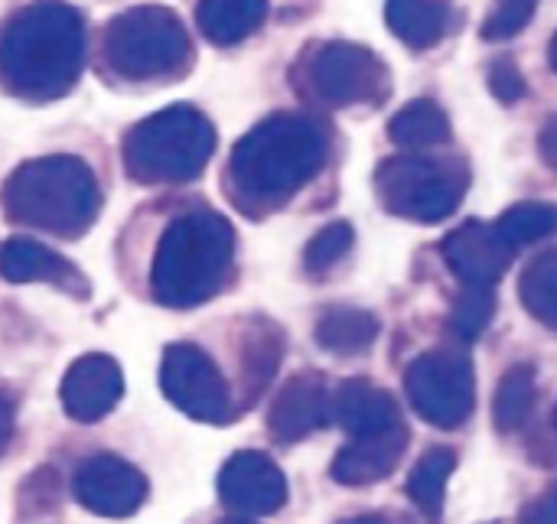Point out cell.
Returning a JSON list of instances; mask_svg holds the SVG:
<instances>
[{
  "instance_id": "6da1fadb",
  "label": "cell",
  "mask_w": 557,
  "mask_h": 524,
  "mask_svg": "<svg viewBox=\"0 0 557 524\" xmlns=\"http://www.w3.org/2000/svg\"><path fill=\"white\" fill-rule=\"evenodd\" d=\"M85 65V20L62 0L20 10L0 33V82L10 95L42 104L69 95Z\"/></svg>"
},
{
  "instance_id": "7a4b0ae2",
  "label": "cell",
  "mask_w": 557,
  "mask_h": 524,
  "mask_svg": "<svg viewBox=\"0 0 557 524\" xmlns=\"http://www.w3.org/2000/svg\"><path fill=\"white\" fill-rule=\"evenodd\" d=\"M326 163V134L307 114H271L232 150L228 192L248 209H277L294 199Z\"/></svg>"
},
{
  "instance_id": "3957f363",
  "label": "cell",
  "mask_w": 557,
  "mask_h": 524,
  "mask_svg": "<svg viewBox=\"0 0 557 524\" xmlns=\"http://www.w3.org/2000/svg\"><path fill=\"white\" fill-rule=\"evenodd\" d=\"M235 261V232L215 209H193L173 219L157 245L150 294L160 307L193 310L212 300Z\"/></svg>"
},
{
  "instance_id": "277c9868",
  "label": "cell",
  "mask_w": 557,
  "mask_h": 524,
  "mask_svg": "<svg viewBox=\"0 0 557 524\" xmlns=\"http://www.w3.org/2000/svg\"><path fill=\"white\" fill-rule=\"evenodd\" d=\"M0 205L13 225L78 238L95 225L101 192L85 160L55 153L20 163L3 183Z\"/></svg>"
},
{
  "instance_id": "5b68a950",
  "label": "cell",
  "mask_w": 557,
  "mask_h": 524,
  "mask_svg": "<svg viewBox=\"0 0 557 524\" xmlns=\"http://www.w3.org/2000/svg\"><path fill=\"white\" fill-rule=\"evenodd\" d=\"M124 170L134 183H193L215 150L212 121L193 104H170L134 124L121 144Z\"/></svg>"
},
{
  "instance_id": "8992f818",
  "label": "cell",
  "mask_w": 557,
  "mask_h": 524,
  "mask_svg": "<svg viewBox=\"0 0 557 524\" xmlns=\"http://www.w3.org/2000/svg\"><path fill=\"white\" fill-rule=\"evenodd\" d=\"M189 59L186 26L170 7H131L104 26V62L127 82L176 75Z\"/></svg>"
},
{
  "instance_id": "52a82bcc",
  "label": "cell",
  "mask_w": 557,
  "mask_h": 524,
  "mask_svg": "<svg viewBox=\"0 0 557 524\" xmlns=\"http://www.w3.org/2000/svg\"><path fill=\"white\" fill-rule=\"evenodd\" d=\"M470 189V170L454 157L431 153H401L388 157L375 170V192L385 212L434 225L454 215Z\"/></svg>"
},
{
  "instance_id": "ba28073f",
  "label": "cell",
  "mask_w": 557,
  "mask_h": 524,
  "mask_svg": "<svg viewBox=\"0 0 557 524\" xmlns=\"http://www.w3.org/2000/svg\"><path fill=\"white\" fill-rule=\"evenodd\" d=\"M304 78L313 98L330 108L382 104L392 91L388 65L359 42H323L304 59Z\"/></svg>"
},
{
  "instance_id": "9c48e42d",
  "label": "cell",
  "mask_w": 557,
  "mask_h": 524,
  "mask_svg": "<svg viewBox=\"0 0 557 524\" xmlns=\"http://www.w3.org/2000/svg\"><path fill=\"white\" fill-rule=\"evenodd\" d=\"M414 411L441 431H454L470 421L476 408V375L467 352L431 349L418 355L405 375Z\"/></svg>"
},
{
  "instance_id": "30bf717a",
  "label": "cell",
  "mask_w": 557,
  "mask_h": 524,
  "mask_svg": "<svg viewBox=\"0 0 557 524\" xmlns=\"http://www.w3.org/2000/svg\"><path fill=\"white\" fill-rule=\"evenodd\" d=\"M160 388L173 408L202 424H228L235 417L228 385L215 362L193 342H173L163 349Z\"/></svg>"
},
{
  "instance_id": "8fae6325",
  "label": "cell",
  "mask_w": 557,
  "mask_h": 524,
  "mask_svg": "<svg viewBox=\"0 0 557 524\" xmlns=\"http://www.w3.org/2000/svg\"><path fill=\"white\" fill-rule=\"evenodd\" d=\"M147 476L121 457H88L75 479L72 496L82 509L101 519H127L147 502Z\"/></svg>"
},
{
  "instance_id": "7c38bea8",
  "label": "cell",
  "mask_w": 557,
  "mask_h": 524,
  "mask_svg": "<svg viewBox=\"0 0 557 524\" xmlns=\"http://www.w3.org/2000/svg\"><path fill=\"white\" fill-rule=\"evenodd\" d=\"M441 254L463 284L496 287L499 277L509 271L516 248L503 238L496 225L470 219L441 241Z\"/></svg>"
},
{
  "instance_id": "4fadbf2b",
  "label": "cell",
  "mask_w": 557,
  "mask_h": 524,
  "mask_svg": "<svg viewBox=\"0 0 557 524\" xmlns=\"http://www.w3.org/2000/svg\"><path fill=\"white\" fill-rule=\"evenodd\" d=\"M219 496L242 515H271L287 502V479L268 453L242 450L222 466Z\"/></svg>"
},
{
  "instance_id": "5bb4252c",
  "label": "cell",
  "mask_w": 557,
  "mask_h": 524,
  "mask_svg": "<svg viewBox=\"0 0 557 524\" xmlns=\"http://www.w3.org/2000/svg\"><path fill=\"white\" fill-rule=\"evenodd\" d=\"M333 421V395L326 388V378L317 372H300L271 401L268 431L281 444H297L317 431H323Z\"/></svg>"
},
{
  "instance_id": "9a60e30c",
  "label": "cell",
  "mask_w": 557,
  "mask_h": 524,
  "mask_svg": "<svg viewBox=\"0 0 557 524\" xmlns=\"http://www.w3.org/2000/svg\"><path fill=\"white\" fill-rule=\"evenodd\" d=\"M121 395H124V375L117 362L101 352L75 359L59 385L62 408L69 411L72 421L82 424H95L108 417L117 408Z\"/></svg>"
},
{
  "instance_id": "2e32d148",
  "label": "cell",
  "mask_w": 557,
  "mask_h": 524,
  "mask_svg": "<svg viewBox=\"0 0 557 524\" xmlns=\"http://www.w3.org/2000/svg\"><path fill=\"white\" fill-rule=\"evenodd\" d=\"M408 450V427L405 424H395L388 431H379V434H366V437H352L333 460L330 466V476L339 483V486H375V483H385L401 457Z\"/></svg>"
},
{
  "instance_id": "e0dca14e",
  "label": "cell",
  "mask_w": 557,
  "mask_h": 524,
  "mask_svg": "<svg viewBox=\"0 0 557 524\" xmlns=\"http://www.w3.org/2000/svg\"><path fill=\"white\" fill-rule=\"evenodd\" d=\"M0 274L10 284L42 280V284H52V287L65 290L69 297H78V300H85L91 294L85 274L75 264H69L65 258H59L55 251H49L46 245H39L33 238L3 241V248H0Z\"/></svg>"
},
{
  "instance_id": "ac0fdd59",
  "label": "cell",
  "mask_w": 557,
  "mask_h": 524,
  "mask_svg": "<svg viewBox=\"0 0 557 524\" xmlns=\"http://www.w3.org/2000/svg\"><path fill=\"white\" fill-rule=\"evenodd\" d=\"M333 421L349 437H366L401 424L398 401L369 378H349L333 395Z\"/></svg>"
},
{
  "instance_id": "d6986e66",
  "label": "cell",
  "mask_w": 557,
  "mask_h": 524,
  "mask_svg": "<svg viewBox=\"0 0 557 524\" xmlns=\"http://www.w3.org/2000/svg\"><path fill=\"white\" fill-rule=\"evenodd\" d=\"M454 20L450 0H388L385 3V23L414 52L434 49Z\"/></svg>"
},
{
  "instance_id": "ffe728a7",
  "label": "cell",
  "mask_w": 557,
  "mask_h": 524,
  "mask_svg": "<svg viewBox=\"0 0 557 524\" xmlns=\"http://www.w3.org/2000/svg\"><path fill=\"white\" fill-rule=\"evenodd\" d=\"M268 0H199L196 23L215 46H235L261 29Z\"/></svg>"
},
{
  "instance_id": "44dd1931",
  "label": "cell",
  "mask_w": 557,
  "mask_h": 524,
  "mask_svg": "<svg viewBox=\"0 0 557 524\" xmlns=\"http://www.w3.org/2000/svg\"><path fill=\"white\" fill-rule=\"evenodd\" d=\"M379 316L359 307H330L317 323V342L333 355H359L379 339Z\"/></svg>"
},
{
  "instance_id": "7402d4cb",
  "label": "cell",
  "mask_w": 557,
  "mask_h": 524,
  "mask_svg": "<svg viewBox=\"0 0 557 524\" xmlns=\"http://www.w3.org/2000/svg\"><path fill=\"white\" fill-rule=\"evenodd\" d=\"M388 137L395 147H405V150H431L450 140V117L441 104L421 98V101L405 104L388 121Z\"/></svg>"
},
{
  "instance_id": "603a6c76",
  "label": "cell",
  "mask_w": 557,
  "mask_h": 524,
  "mask_svg": "<svg viewBox=\"0 0 557 524\" xmlns=\"http://www.w3.org/2000/svg\"><path fill=\"white\" fill-rule=\"evenodd\" d=\"M457 470V457L447 447H431L418 466L408 476V496L411 502L421 509V515H428L431 522H441L444 515V499H447V479Z\"/></svg>"
},
{
  "instance_id": "cb8c5ba5",
  "label": "cell",
  "mask_w": 557,
  "mask_h": 524,
  "mask_svg": "<svg viewBox=\"0 0 557 524\" xmlns=\"http://www.w3.org/2000/svg\"><path fill=\"white\" fill-rule=\"evenodd\" d=\"M535 408V365L519 362L512 365L496 388L493 401V424L499 434H519Z\"/></svg>"
},
{
  "instance_id": "d4e9b609",
  "label": "cell",
  "mask_w": 557,
  "mask_h": 524,
  "mask_svg": "<svg viewBox=\"0 0 557 524\" xmlns=\"http://www.w3.org/2000/svg\"><path fill=\"white\" fill-rule=\"evenodd\" d=\"M519 297L545 329L557 333V248L529 261L519 280Z\"/></svg>"
},
{
  "instance_id": "484cf974",
  "label": "cell",
  "mask_w": 557,
  "mask_h": 524,
  "mask_svg": "<svg viewBox=\"0 0 557 524\" xmlns=\"http://www.w3.org/2000/svg\"><path fill=\"white\" fill-rule=\"evenodd\" d=\"M496 228L503 232V238L512 248L542 241V238L557 232V205H552V202H519L509 212H503Z\"/></svg>"
},
{
  "instance_id": "4316f807",
  "label": "cell",
  "mask_w": 557,
  "mask_h": 524,
  "mask_svg": "<svg viewBox=\"0 0 557 524\" xmlns=\"http://www.w3.org/2000/svg\"><path fill=\"white\" fill-rule=\"evenodd\" d=\"M493 316H496V294H493V287L467 284V290L457 297V303L450 310L447 326L454 329L457 339L473 342V339H480L486 333V326L493 323Z\"/></svg>"
},
{
  "instance_id": "83f0119b",
  "label": "cell",
  "mask_w": 557,
  "mask_h": 524,
  "mask_svg": "<svg viewBox=\"0 0 557 524\" xmlns=\"http://www.w3.org/2000/svg\"><path fill=\"white\" fill-rule=\"evenodd\" d=\"M352 241H356V235H352V225H349V222H333V225L320 228V232L310 238V245L304 248V271H307L310 277L330 274V271L349 254Z\"/></svg>"
},
{
  "instance_id": "f1b7e54d",
  "label": "cell",
  "mask_w": 557,
  "mask_h": 524,
  "mask_svg": "<svg viewBox=\"0 0 557 524\" xmlns=\"http://www.w3.org/2000/svg\"><path fill=\"white\" fill-rule=\"evenodd\" d=\"M535 10H539V0H496V10L483 23V36L486 39L519 36L529 26V20L535 16Z\"/></svg>"
},
{
  "instance_id": "f546056e",
  "label": "cell",
  "mask_w": 557,
  "mask_h": 524,
  "mask_svg": "<svg viewBox=\"0 0 557 524\" xmlns=\"http://www.w3.org/2000/svg\"><path fill=\"white\" fill-rule=\"evenodd\" d=\"M490 91L503 101V104H516L519 98H525V78L519 72V65L512 59H496L490 65Z\"/></svg>"
},
{
  "instance_id": "4dcf8cb0",
  "label": "cell",
  "mask_w": 557,
  "mask_h": 524,
  "mask_svg": "<svg viewBox=\"0 0 557 524\" xmlns=\"http://www.w3.org/2000/svg\"><path fill=\"white\" fill-rule=\"evenodd\" d=\"M539 157L542 163L557 173V114H552L545 124H542V134H539Z\"/></svg>"
},
{
  "instance_id": "1f68e13d",
  "label": "cell",
  "mask_w": 557,
  "mask_h": 524,
  "mask_svg": "<svg viewBox=\"0 0 557 524\" xmlns=\"http://www.w3.org/2000/svg\"><path fill=\"white\" fill-rule=\"evenodd\" d=\"M519 524H557V499H542L522 512Z\"/></svg>"
},
{
  "instance_id": "d6a6232c",
  "label": "cell",
  "mask_w": 557,
  "mask_h": 524,
  "mask_svg": "<svg viewBox=\"0 0 557 524\" xmlns=\"http://www.w3.org/2000/svg\"><path fill=\"white\" fill-rule=\"evenodd\" d=\"M10 437H13V408H10V401L0 395V453L7 450Z\"/></svg>"
},
{
  "instance_id": "836d02e7",
  "label": "cell",
  "mask_w": 557,
  "mask_h": 524,
  "mask_svg": "<svg viewBox=\"0 0 557 524\" xmlns=\"http://www.w3.org/2000/svg\"><path fill=\"white\" fill-rule=\"evenodd\" d=\"M343 524H388L385 519H379V515H359V519H349V522Z\"/></svg>"
},
{
  "instance_id": "e575fe53",
  "label": "cell",
  "mask_w": 557,
  "mask_h": 524,
  "mask_svg": "<svg viewBox=\"0 0 557 524\" xmlns=\"http://www.w3.org/2000/svg\"><path fill=\"white\" fill-rule=\"evenodd\" d=\"M552 68L557 72V33L552 36Z\"/></svg>"
},
{
  "instance_id": "d590c367",
  "label": "cell",
  "mask_w": 557,
  "mask_h": 524,
  "mask_svg": "<svg viewBox=\"0 0 557 524\" xmlns=\"http://www.w3.org/2000/svg\"><path fill=\"white\" fill-rule=\"evenodd\" d=\"M222 524H255V522H248V519H225Z\"/></svg>"
},
{
  "instance_id": "8d00e7d4",
  "label": "cell",
  "mask_w": 557,
  "mask_h": 524,
  "mask_svg": "<svg viewBox=\"0 0 557 524\" xmlns=\"http://www.w3.org/2000/svg\"><path fill=\"white\" fill-rule=\"evenodd\" d=\"M555 427H557V414H555Z\"/></svg>"
},
{
  "instance_id": "74e56055",
  "label": "cell",
  "mask_w": 557,
  "mask_h": 524,
  "mask_svg": "<svg viewBox=\"0 0 557 524\" xmlns=\"http://www.w3.org/2000/svg\"><path fill=\"white\" fill-rule=\"evenodd\" d=\"M555 499H557V496H555Z\"/></svg>"
}]
</instances>
